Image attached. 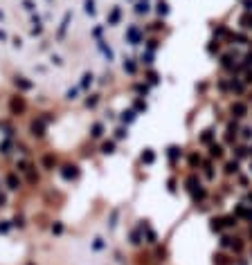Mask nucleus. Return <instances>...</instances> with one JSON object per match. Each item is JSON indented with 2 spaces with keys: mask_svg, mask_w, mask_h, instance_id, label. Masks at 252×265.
Instances as JSON below:
<instances>
[{
  "mask_svg": "<svg viewBox=\"0 0 252 265\" xmlns=\"http://www.w3.org/2000/svg\"><path fill=\"white\" fill-rule=\"evenodd\" d=\"M86 14L95 16V0H86Z\"/></svg>",
  "mask_w": 252,
  "mask_h": 265,
  "instance_id": "nucleus-1",
  "label": "nucleus"
},
{
  "mask_svg": "<svg viewBox=\"0 0 252 265\" xmlns=\"http://www.w3.org/2000/svg\"><path fill=\"white\" fill-rule=\"evenodd\" d=\"M90 83H93V74H90V72H86V74H84V81H81V88H88Z\"/></svg>",
  "mask_w": 252,
  "mask_h": 265,
  "instance_id": "nucleus-2",
  "label": "nucleus"
},
{
  "mask_svg": "<svg viewBox=\"0 0 252 265\" xmlns=\"http://www.w3.org/2000/svg\"><path fill=\"white\" fill-rule=\"evenodd\" d=\"M68 23H70V14H65V18H63V23H61V29H59V34H61V36L65 34V29H68Z\"/></svg>",
  "mask_w": 252,
  "mask_h": 265,
  "instance_id": "nucleus-3",
  "label": "nucleus"
},
{
  "mask_svg": "<svg viewBox=\"0 0 252 265\" xmlns=\"http://www.w3.org/2000/svg\"><path fill=\"white\" fill-rule=\"evenodd\" d=\"M153 157H155V155H153L151 151H146V153H142V160H144V162H149V164L153 162Z\"/></svg>",
  "mask_w": 252,
  "mask_h": 265,
  "instance_id": "nucleus-4",
  "label": "nucleus"
},
{
  "mask_svg": "<svg viewBox=\"0 0 252 265\" xmlns=\"http://www.w3.org/2000/svg\"><path fill=\"white\" fill-rule=\"evenodd\" d=\"M99 135H101V124H97L93 128V137H99Z\"/></svg>",
  "mask_w": 252,
  "mask_h": 265,
  "instance_id": "nucleus-5",
  "label": "nucleus"
},
{
  "mask_svg": "<svg viewBox=\"0 0 252 265\" xmlns=\"http://www.w3.org/2000/svg\"><path fill=\"white\" fill-rule=\"evenodd\" d=\"M158 11H160V14H167V11H169V9H167V2H160V5H158Z\"/></svg>",
  "mask_w": 252,
  "mask_h": 265,
  "instance_id": "nucleus-6",
  "label": "nucleus"
},
{
  "mask_svg": "<svg viewBox=\"0 0 252 265\" xmlns=\"http://www.w3.org/2000/svg\"><path fill=\"white\" fill-rule=\"evenodd\" d=\"M119 20V11L117 9H115V11H113V14H110V23H117Z\"/></svg>",
  "mask_w": 252,
  "mask_h": 265,
  "instance_id": "nucleus-7",
  "label": "nucleus"
},
{
  "mask_svg": "<svg viewBox=\"0 0 252 265\" xmlns=\"http://www.w3.org/2000/svg\"><path fill=\"white\" fill-rule=\"evenodd\" d=\"M137 11H140V14H142V11H149V5H146V2H140V5H137Z\"/></svg>",
  "mask_w": 252,
  "mask_h": 265,
  "instance_id": "nucleus-8",
  "label": "nucleus"
},
{
  "mask_svg": "<svg viewBox=\"0 0 252 265\" xmlns=\"http://www.w3.org/2000/svg\"><path fill=\"white\" fill-rule=\"evenodd\" d=\"M113 148H115L113 144H104V148H101V151H104V153H113Z\"/></svg>",
  "mask_w": 252,
  "mask_h": 265,
  "instance_id": "nucleus-9",
  "label": "nucleus"
},
{
  "mask_svg": "<svg viewBox=\"0 0 252 265\" xmlns=\"http://www.w3.org/2000/svg\"><path fill=\"white\" fill-rule=\"evenodd\" d=\"M68 99H77V88L74 90H68Z\"/></svg>",
  "mask_w": 252,
  "mask_h": 265,
  "instance_id": "nucleus-10",
  "label": "nucleus"
},
{
  "mask_svg": "<svg viewBox=\"0 0 252 265\" xmlns=\"http://www.w3.org/2000/svg\"><path fill=\"white\" fill-rule=\"evenodd\" d=\"M23 5H25V7L29 9V11H34V2H32V0H25V2H23Z\"/></svg>",
  "mask_w": 252,
  "mask_h": 265,
  "instance_id": "nucleus-11",
  "label": "nucleus"
},
{
  "mask_svg": "<svg viewBox=\"0 0 252 265\" xmlns=\"http://www.w3.org/2000/svg\"><path fill=\"white\" fill-rule=\"evenodd\" d=\"M16 86H20V88H29L32 83H27V81H16Z\"/></svg>",
  "mask_w": 252,
  "mask_h": 265,
  "instance_id": "nucleus-12",
  "label": "nucleus"
},
{
  "mask_svg": "<svg viewBox=\"0 0 252 265\" xmlns=\"http://www.w3.org/2000/svg\"><path fill=\"white\" fill-rule=\"evenodd\" d=\"M124 70H128V72H133V70H135V65H133V63H124Z\"/></svg>",
  "mask_w": 252,
  "mask_h": 265,
  "instance_id": "nucleus-13",
  "label": "nucleus"
}]
</instances>
